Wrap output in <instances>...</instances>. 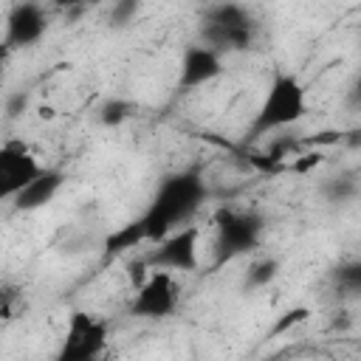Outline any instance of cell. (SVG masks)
Here are the masks:
<instances>
[{"mask_svg": "<svg viewBox=\"0 0 361 361\" xmlns=\"http://www.w3.org/2000/svg\"><path fill=\"white\" fill-rule=\"evenodd\" d=\"M133 113H135V104H133V102H127V99H110V102H104V107L99 110V118H102L104 127H116V124L127 121Z\"/></svg>", "mask_w": 361, "mask_h": 361, "instance_id": "2e32d148", "label": "cell"}, {"mask_svg": "<svg viewBox=\"0 0 361 361\" xmlns=\"http://www.w3.org/2000/svg\"><path fill=\"white\" fill-rule=\"evenodd\" d=\"M200 39H203V45L214 48L217 54L248 51L257 39V20L243 3L217 0L203 11Z\"/></svg>", "mask_w": 361, "mask_h": 361, "instance_id": "3957f363", "label": "cell"}, {"mask_svg": "<svg viewBox=\"0 0 361 361\" xmlns=\"http://www.w3.org/2000/svg\"><path fill=\"white\" fill-rule=\"evenodd\" d=\"M223 73V54H217L214 48L195 42L186 45L183 56H180V71H178V85L183 90H195L203 87L209 82H214Z\"/></svg>", "mask_w": 361, "mask_h": 361, "instance_id": "30bf717a", "label": "cell"}, {"mask_svg": "<svg viewBox=\"0 0 361 361\" xmlns=\"http://www.w3.org/2000/svg\"><path fill=\"white\" fill-rule=\"evenodd\" d=\"M212 226L217 231V265L254 251L265 231L262 214H257L251 209H234V206L217 209L212 217Z\"/></svg>", "mask_w": 361, "mask_h": 361, "instance_id": "277c9868", "label": "cell"}, {"mask_svg": "<svg viewBox=\"0 0 361 361\" xmlns=\"http://www.w3.org/2000/svg\"><path fill=\"white\" fill-rule=\"evenodd\" d=\"M276 274H279V259H274V257L254 259L245 274V288H265L276 279Z\"/></svg>", "mask_w": 361, "mask_h": 361, "instance_id": "9a60e30c", "label": "cell"}, {"mask_svg": "<svg viewBox=\"0 0 361 361\" xmlns=\"http://www.w3.org/2000/svg\"><path fill=\"white\" fill-rule=\"evenodd\" d=\"M48 31V14L37 0H20L6 14V34L3 42L11 51L37 45Z\"/></svg>", "mask_w": 361, "mask_h": 361, "instance_id": "9c48e42d", "label": "cell"}, {"mask_svg": "<svg viewBox=\"0 0 361 361\" xmlns=\"http://www.w3.org/2000/svg\"><path fill=\"white\" fill-rule=\"evenodd\" d=\"M96 3H102V0H54V6H56L68 20L85 14V11H87L90 6H96Z\"/></svg>", "mask_w": 361, "mask_h": 361, "instance_id": "ffe728a7", "label": "cell"}, {"mask_svg": "<svg viewBox=\"0 0 361 361\" xmlns=\"http://www.w3.org/2000/svg\"><path fill=\"white\" fill-rule=\"evenodd\" d=\"M144 259H147L149 271H155V268L172 271V274L195 271L200 265V228L189 226V223L172 228L166 237H161L155 243V248Z\"/></svg>", "mask_w": 361, "mask_h": 361, "instance_id": "52a82bcc", "label": "cell"}, {"mask_svg": "<svg viewBox=\"0 0 361 361\" xmlns=\"http://www.w3.org/2000/svg\"><path fill=\"white\" fill-rule=\"evenodd\" d=\"M25 313V290L17 282H3L0 285V319L14 322Z\"/></svg>", "mask_w": 361, "mask_h": 361, "instance_id": "4fadbf2b", "label": "cell"}, {"mask_svg": "<svg viewBox=\"0 0 361 361\" xmlns=\"http://www.w3.org/2000/svg\"><path fill=\"white\" fill-rule=\"evenodd\" d=\"M178 305H180V285L175 274L155 268L135 285V293L130 299V316L158 322V319L172 316Z\"/></svg>", "mask_w": 361, "mask_h": 361, "instance_id": "8992f818", "label": "cell"}, {"mask_svg": "<svg viewBox=\"0 0 361 361\" xmlns=\"http://www.w3.org/2000/svg\"><path fill=\"white\" fill-rule=\"evenodd\" d=\"M8 56H11V48L6 42H0V85H3V76H6V65H8Z\"/></svg>", "mask_w": 361, "mask_h": 361, "instance_id": "cb8c5ba5", "label": "cell"}, {"mask_svg": "<svg viewBox=\"0 0 361 361\" xmlns=\"http://www.w3.org/2000/svg\"><path fill=\"white\" fill-rule=\"evenodd\" d=\"M324 197L330 203H347V200H355L358 197V180L353 172L347 175H336L324 183Z\"/></svg>", "mask_w": 361, "mask_h": 361, "instance_id": "5bb4252c", "label": "cell"}, {"mask_svg": "<svg viewBox=\"0 0 361 361\" xmlns=\"http://www.w3.org/2000/svg\"><path fill=\"white\" fill-rule=\"evenodd\" d=\"M203 200H206V180L197 169H180L164 178L149 206L141 214L147 243H158L172 228L189 223V217L203 206Z\"/></svg>", "mask_w": 361, "mask_h": 361, "instance_id": "6da1fadb", "label": "cell"}, {"mask_svg": "<svg viewBox=\"0 0 361 361\" xmlns=\"http://www.w3.org/2000/svg\"><path fill=\"white\" fill-rule=\"evenodd\" d=\"M138 11H141V0H113L107 20H110V25L124 28L138 17Z\"/></svg>", "mask_w": 361, "mask_h": 361, "instance_id": "ac0fdd59", "label": "cell"}, {"mask_svg": "<svg viewBox=\"0 0 361 361\" xmlns=\"http://www.w3.org/2000/svg\"><path fill=\"white\" fill-rule=\"evenodd\" d=\"M25 107H28V93H17V96L8 99V107L6 110H8V116H20Z\"/></svg>", "mask_w": 361, "mask_h": 361, "instance_id": "603a6c76", "label": "cell"}, {"mask_svg": "<svg viewBox=\"0 0 361 361\" xmlns=\"http://www.w3.org/2000/svg\"><path fill=\"white\" fill-rule=\"evenodd\" d=\"M39 172L42 164L37 161L25 141L8 138L6 144H0V203L14 200V195Z\"/></svg>", "mask_w": 361, "mask_h": 361, "instance_id": "ba28073f", "label": "cell"}, {"mask_svg": "<svg viewBox=\"0 0 361 361\" xmlns=\"http://www.w3.org/2000/svg\"><path fill=\"white\" fill-rule=\"evenodd\" d=\"M305 113H307V90H305L302 79L296 73L276 71L254 118H251L248 138H262L268 133L285 130V127L296 124Z\"/></svg>", "mask_w": 361, "mask_h": 361, "instance_id": "7a4b0ae2", "label": "cell"}, {"mask_svg": "<svg viewBox=\"0 0 361 361\" xmlns=\"http://www.w3.org/2000/svg\"><path fill=\"white\" fill-rule=\"evenodd\" d=\"M127 274H130V282L133 285H138L147 274H149V265H147V259L144 257H138V259H133V262H127Z\"/></svg>", "mask_w": 361, "mask_h": 361, "instance_id": "7402d4cb", "label": "cell"}, {"mask_svg": "<svg viewBox=\"0 0 361 361\" xmlns=\"http://www.w3.org/2000/svg\"><path fill=\"white\" fill-rule=\"evenodd\" d=\"M333 282L347 290V293H358L361 290V262L358 259H350V262H341L336 271H333Z\"/></svg>", "mask_w": 361, "mask_h": 361, "instance_id": "e0dca14e", "label": "cell"}, {"mask_svg": "<svg viewBox=\"0 0 361 361\" xmlns=\"http://www.w3.org/2000/svg\"><path fill=\"white\" fill-rule=\"evenodd\" d=\"M322 161H324V158H322L319 152H305V155L293 158V164H290V172H296V175H307V172H310V169H316Z\"/></svg>", "mask_w": 361, "mask_h": 361, "instance_id": "44dd1931", "label": "cell"}, {"mask_svg": "<svg viewBox=\"0 0 361 361\" xmlns=\"http://www.w3.org/2000/svg\"><path fill=\"white\" fill-rule=\"evenodd\" d=\"M310 319V307H290V310H285L279 319H276V324L271 327V333H268V338H276V336H285L290 327H296V324H302V322H307Z\"/></svg>", "mask_w": 361, "mask_h": 361, "instance_id": "d6986e66", "label": "cell"}, {"mask_svg": "<svg viewBox=\"0 0 361 361\" xmlns=\"http://www.w3.org/2000/svg\"><path fill=\"white\" fill-rule=\"evenodd\" d=\"M107 341H110L107 319L90 310H73L68 316V327L56 350V358L59 361H93L107 350Z\"/></svg>", "mask_w": 361, "mask_h": 361, "instance_id": "5b68a950", "label": "cell"}, {"mask_svg": "<svg viewBox=\"0 0 361 361\" xmlns=\"http://www.w3.org/2000/svg\"><path fill=\"white\" fill-rule=\"evenodd\" d=\"M62 183H65V172L62 169H45L42 166V172L34 178V180H28L17 195H14V209L17 212H34V209H42L45 203H51L54 197H56V192L62 189Z\"/></svg>", "mask_w": 361, "mask_h": 361, "instance_id": "8fae6325", "label": "cell"}, {"mask_svg": "<svg viewBox=\"0 0 361 361\" xmlns=\"http://www.w3.org/2000/svg\"><path fill=\"white\" fill-rule=\"evenodd\" d=\"M141 243H147V231H144L141 217H135V220H130V223L118 226L116 231H110V234L104 237L102 248H104V257L110 259V257H118V254L133 251V248H135V245H141Z\"/></svg>", "mask_w": 361, "mask_h": 361, "instance_id": "7c38bea8", "label": "cell"}]
</instances>
